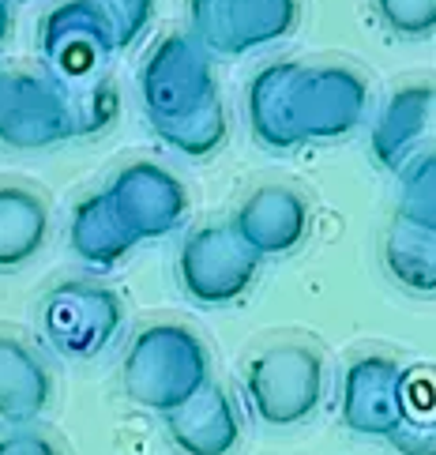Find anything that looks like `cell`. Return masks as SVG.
I'll return each mask as SVG.
<instances>
[{
    "label": "cell",
    "instance_id": "6da1fadb",
    "mask_svg": "<svg viewBox=\"0 0 436 455\" xmlns=\"http://www.w3.org/2000/svg\"><path fill=\"white\" fill-rule=\"evenodd\" d=\"M124 395L151 414L170 418L211 384V365L200 335L181 323H147L124 350Z\"/></svg>",
    "mask_w": 436,
    "mask_h": 455
},
{
    "label": "cell",
    "instance_id": "7a4b0ae2",
    "mask_svg": "<svg viewBox=\"0 0 436 455\" xmlns=\"http://www.w3.org/2000/svg\"><path fill=\"white\" fill-rule=\"evenodd\" d=\"M241 387H245V403L256 421L271 429H289L313 418L324 399L328 365L320 350L305 343H274L245 365Z\"/></svg>",
    "mask_w": 436,
    "mask_h": 455
},
{
    "label": "cell",
    "instance_id": "3957f363",
    "mask_svg": "<svg viewBox=\"0 0 436 455\" xmlns=\"http://www.w3.org/2000/svg\"><path fill=\"white\" fill-rule=\"evenodd\" d=\"M0 136L8 148L38 151L83 136L79 99L50 72H4L0 79Z\"/></svg>",
    "mask_w": 436,
    "mask_h": 455
},
{
    "label": "cell",
    "instance_id": "277c9868",
    "mask_svg": "<svg viewBox=\"0 0 436 455\" xmlns=\"http://www.w3.org/2000/svg\"><path fill=\"white\" fill-rule=\"evenodd\" d=\"M139 99L151 128L177 124L192 117V113L207 109L211 102H218L207 45L185 35L163 38L139 68Z\"/></svg>",
    "mask_w": 436,
    "mask_h": 455
},
{
    "label": "cell",
    "instance_id": "5b68a950",
    "mask_svg": "<svg viewBox=\"0 0 436 455\" xmlns=\"http://www.w3.org/2000/svg\"><path fill=\"white\" fill-rule=\"evenodd\" d=\"M260 271V256H256L234 222H211L203 230H192L185 237L181 252H177V279L188 301L218 308L249 294V286Z\"/></svg>",
    "mask_w": 436,
    "mask_h": 455
},
{
    "label": "cell",
    "instance_id": "8992f818",
    "mask_svg": "<svg viewBox=\"0 0 436 455\" xmlns=\"http://www.w3.org/2000/svg\"><path fill=\"white\" fill-rule=\"evenodd\" d=\"M301 20V0H188V23L200 45L241 57L289 38Z\"/></svg>",
    "mask_w": 436,
    "mask_h": 455
},
{
    "label": "cell",
    "instance_id": "52a82bcc",
    "mask_svg": "<svg viewBox=\"0 0 436 455\" xmlns=\"http://www.w3.org/2000/svg\"><path fill=\"white\" fill-rule=\"evenodd\" d=\"M124 305L106 286L60 283L42 301V335L60 357L91 362L121 335Z\"/></svg>",
    "mask_w": 436,
    "mask_h": 455
},
{
    "label": "cell",
    "instance_id": "ba28073f",
    "mask_svg": "<svg viewBox=\"0 0 436 455\" xmlns=\"http://www.w3.org/2000/svg\"><path fill=\"white\" fill-rule=\"evenodd\" d=\"M369 109L365 79L346 64H297L294 124L301 143H335L361 124Z\"/></svg>",
    "mask_w": 436,
    "mask_h": 455
},
{
    "label": "cell",
    "instance_id": "9c48e42d",
    "mask_svg": "<svg viewBox=\"0 0 436 455\" xmlns=\"http://www.w3.org/2000/svg\"><path fill=\"white\" fill-rule=\"evenodd\" d=\"M38 50L45 57V72L60 79L72 94H83L106 84L99 79V68L106 57L117 53V45L102 27L99 12L91 8V0H64L42 20Z\"/></svg>",
    "mask_w": 436,
    "mask_h": 455
},
{
    "label": "cell",
    "instance_id": "30bf717a",
    "mask_svg": "<svg viewBox=\"0 0 436 455\" xmlns=\"http://www.w3.org/2000/svg\"><path fill=\"white\" fill-rule=\"evenodd\" d=\"M402 387L407 369L387 354H361L343 372V392H338V414L343 426L369 441H392L402 426Z\"/></svg>",
    "mask_w": 436,
    "mask_h": 455
},
{
    "label": "cell",
    "instance_id": "8fae6325",
    "mask_svg": "<svg viewBox=\"0 0 436 455\" xmlns=\"http://www.w3.org/2000/svg\"><path fill=\"white\" fill-rule=\"evenodd\" d=\"M109 200L136 241L163 237L188 215V188L158 162H132L109 181Z\"/></svg>",
    "mask_w": 436,
    "mask_h": 455
},
{
    "label": "cell",
    "instance_id": "7c38bea8",
    "mask_svg": "<svg viewBox=\"0 0 436 455\" xmlns=\"http://www.w3.org/2000/svg\"><path fill=\"white\" fill-rule=\"evenodd\" d=\"M234 230L260 259L286 256L309 234V204L286 185H264L241 200Z\"/></svg>",
    "mask_w": 436,
    "mask_h": 455
},
{
    "label": "cell",
    "instance_id": "4fadbf2b",
    "mask_svg": "<svg viewBox=\"0 0 436 455\" xmlns=\"http://www.w3.org/2000/svg\"><path fill=\"white\" fill-rule=\"evenodd\" d=\"M166 433L181 455H230L241 441V418L230 395L218 384H207L188 406L166 418Z\"/></svg>",
    "mask_w": 436,
    "mask_h": 455
},
{
    "label": "cell",
    "instance_id": "5bb4252c",
    "mask_svg": "<svg viewBox=\"0 0 436 455\" xmlns=\"http://www.w3.org/2000/svg\"><path fill=\"white\" fill-rule=\"evenodd\" d=\"M294 76L297 60H274L260 68L249 84V128L256 143H264L271 151H294L301 148L297 124H294Z\"/></svg>",
    "mask_w": 436,
    "mask_h": 455
},
{
    "label": "cell",
    "instance_id": "9a60e30c",
    "mask_svg": "<svg viewBox=\"0 0 436 455\" xmlns=\"http://www.w3.org/2000/svg\"><path fill=\"white\" fill-rule=\"evenodd\" d=\"M432 117H436V87L429 84L399 87L373 124V158L387 170H402L414 148L422 143V136L429 132Z\"/></svg>",
    "mask_w": 436,
    "mask_h": 455
},
{
    "label": "cell",
    "instance_id": "2e32d148",
    "mask_svg": "<svg viewBox=\"0 0 436 455\" xmlns=\"http://www.w3.org/2000/svg\"><path fill=\"white\" fill-rule=\"evenodd\" d=\"M53 399V380L42 357L20 339L0 343V414L8 426H30Z\"/></svg>",
    "mask_w": 436,
    "mask_h": 455
},
{
    "label": "cell",
    "instance_id": "e0dca14e",
    "mask_svg": "<svg viewBox=\"0 0 436 455\" xmlns=\"http://www.w3.org/2000/svg\"><path fill=\"white\" fill-rule=\"evenodd\" d=\"M68 245L87 267H117L121 259L132 252L136 237L128 234V226L121 222L109 192H94V196L79 200L72 211Z\"/></svg>",
    "mask_w": 436,
    "mask_h": 455
},
{
    "label": "cell",
    "instance_id": "ac0fdd59",
    "mask_svg": "<svg viewBox=\"0 0 436 455\" xmlns=\"http://www.w3.org/2000/svg\"><path fill=\"white\" fill-rule=\"evenodd\" d=\"M50 234V207L23 185L0 188V264L8 271L30 264Z\"/></svg>",
    "mask_w": 436,
    "mask_h": 455
},
{
    "label": "cell",
    "instance_id": "d6986e66",
    "mask_svg": "<svg viewBox=\"0 0 436 455\" xmlns=\"http://www.w3.org/2000/svg\"><path fill=\"white\" fill-rule=\"evenodd\" d=\"M384 271L410 298H436V230L395 219L384 237Z\"/></svg>",
    "mask_w": 436,
    "mask_h": 455
},
{
    "label": "cell",
    "instance_id": "ffe728a7",
    "mask_svg": "<svg viewBox=\"0 0 436 455\" xmlns=\"http://www.w3.org/2000/svg\"><path fill=\"white\" fill-rule=\"evenodd\" d=\"M402 406V426L387 444L399 455H436V369H407Z\"/></svg>",
    "mask_w": 436,
    "mask_h": 455
},
{
    "label": "cell",
    "instance_id": "44dd1931",
    "mask_svg": "<svg viewBox=\"0 0 436 455\" xmlns=\"http://www.w3.org/2000/svg\"><path fill=\"white\" fill-rule=\"evenodd\" d=\"M395 219L422 226V230H436V151L417 155L399 170Z\"/></svg>",
    "mask_w": 436,
    "mask_h": 455
},
{
    "label": "cell",
    "instance_id": "7402d4cb",
    "mask_svg": "<svg viewBox=\"0 0 436 455\" xmlns=\"http://www.w3.org/2000/svg\"><path fill=\"white\" fill-rule=\"evenodd\" d=\"M155 136L163 140L166 148L181 151L188 158H207L211 151H218L222 140H226V109H222V99L211 102L207 109H200V113H192V117H185V121H177V124L155 128Z\"/></svg>",
    "mask_w": 436,
    "mask_h": 455
},
{
    "label": "cell",
    "instance_id": "603a6c76",
    "mask_svg": "<svg viewBox=\"0 0 436 455\" xmlns=\"http://www.w3.org/2000/svg\"><path fill=\"white\" fill-rule=\"evenodd\" d=\"M91 8L99 12L102 27L109 30L113 45H117V53L132 50L155 20V0H91Z\"/></svg>",
    "mask_w": 436,
    "mask_h": 455
},
{
    "label": "cell",
    "instance_id": "cb8c5ba5",
    "mask_svg": "<svg viewBox=\"0 0 436 455\" xmlns=\"http://www.w3.org/2000/svg\"><path fill=\"white\" fill-rule=\"evenodd\" d=\"M373 8L380 23L407 42L429 38L436 30V0H373Z\"/></svg>",
    "mask_w": 436,
    "mask_h": 455
},
{
    "label": "cell",
    "instance_id": "d4e9b609",
    "mask_svg": "<svg viewBox=\"0 0 436 455\" xmlns=\"http://www.w3.org/2000/svg\"><path fill=\"white\" fill-rule=\"evenodd\" d=\"M0 455H60V451L50 436H42L27 426H15L12 433H4V441H0Z\"/></svg>",
    "mask_w": 436,
    "mask_h": 455
}]
</instances>
